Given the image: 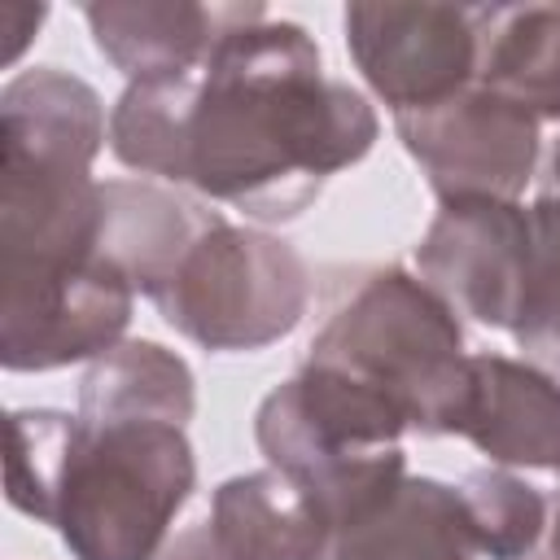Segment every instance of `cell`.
Masks as SVG:
<instances>
[{"label":"cell","mask_w":560,"mask_h":560,"mask_svg":"<svg viewBox=\"0 0 560 560\" xmlns=\"http://www.w3.org/2000/svg\"><path fill=\"white\" fill-rule=\"evenodd\" d=\"M376 109L324 74L306 26L254 18L232 26L184 92L179 184L262 223L298 219L328 175L376 144Z\"/></svg>","instance_id":"cell-1"},{"label":"cell","mask_w":560,"mask_h":560,"mask_svg":"<svg viewBox=\"0 0 560 560\" xmlns=\"http://www.w3.org/2000/svg\"><path fill=\"white\" fill-rule=\"evenodd\" d=\"M402 433L407 420L389 398L311 359L293 381L276 385L254 416L267 468L289 477L319 508L332 538L402 486Z\"/></svg>","instance_id":"cell-2"},{"label":"cell","mask_w":560,"mask_h":560,"mask_svg":"<svg viewBox=\"0 0 560 560\" xmlns=\"http://www.w3.org/2000/svg\"><path fill=\"white\" fill-rule=\"evenodd\" d=\"M192 486L184 424L74 416L48 525L74 560H158Z\"/></svg>","instance_id":"cell-3"},{"label":"cell","mask_w":560,"mask_h":560,"mask_svg":"<svg viewBox=\"0 0 560 560\" xmlns=\"http://www.w3.org/2000/svg\"><path fill=\"white\" fill-rule=\"evenodd\" d=\"M311 363H328L389 398L407 429L455 433L468 398V350L455 311L411 271L381 267L328 315L311 341Z\"/></svg>","instance_id":"cell-4"},{"label":"cell","mask_w":560,"mask_h":560,"mask_svg":"<svg viewBox=\"0 0 560 560\" xmlns=\"http://www.w3.org/2000/svg\"><path fill=\"white\" fill-rule=\"evenodd\" d=\"M311 302L302 254L258 228L219 219L153 298L162 319L214 354H249L289 337Z\"/></svg>","instance_id":"cell-5"},{"label":"cell","mask_w":560,"mask_h":560,"mask_svg":"<svg viewBox=\"0 0 560 560\" xmlns=\"http://www.w3.org/2000/svg\"><path fill=\"white\" fill-rule=\"evenodd\" d=\"M486 4H350L346 48L398 114L446 105L477 83Z\"/></svg>","instance_id":"cell-6"},{"label":"cell","mask_w":560,"mask_h":560,"mask_svg":"<svg viewBox=\"0 0 560 560\" xmlns=\"http://www.w3.org/2000/svg\"><path fill=\"white\" fill-rule=\"evenodd\" d=\"M538 127L542 122L534 114L481 83L451 96L446 105L394 118L402 149L420 162L438 201H516L538 166Z\"/></svg>","instance_id":"cell-7"},{"label":"cell","mask_w":560,"mask_h":560,"mask_svg":"<svg viewBox=\"0 0 560 560\" xmlns=\"http://www.w3.org/2000/svg\"><path fill=\"white\" fill-rule=\"evenodd\" d=\"M0 363L9 372H52L101 359L131 324L136 289L105 258L74 271L0 276Z\"/></svg>","instance_id":"cell-8"},{"label":"cell","mask_w":560,"mask_h":560,"mask_svg":"<svg viewBox=\"0 0 560 560\" xmlns=\"http://www.w3.org/2000/svg\"><path fill=\"white\" fill-rule=\"evenodd\" d=\"M420 280L486 328H516L529 271V210L521 201H442L416 245Z\"/></svg>","instance_id":"cell-9"},{"label":"cell","mask_w":560,"mask_h":560,"mask_svg":"<svg viewBox=\"0 0 560 560\" xmlns=\"http://www.w3.org/2000/svg\"><path fill=\"white\" fill-rule=\"evenodd\" d=\"M262 4H188V0H140V4H88L96 48L127 83H166L197 74L214 44L262 18Z\"/></svg>","instance_id":"cell-10"},{"label":"cell","mask_w":560,"mask_h":560,"mask_svg":"<svg viewBox=\"0 0 560 560\" xmlns=\"http://www.w3.org/2000/svg\"><path fill=\"white\" fill-rule=\"evenodd\" d=\"M490 464L560 472V381L508 354L468 359V398L455 424Z\"/></svg>","instance_id":"cell-11"},{"label":"cell","mask_w":560,"mask_h":560,"mask_svg":"<svg viewBox=\"0 0 560 560\" xmlns=\"http://www.w3.org/2000/svg\"><path fill=\"white\" fill-rule=\"evenodd\" d=\"M105 223H101V258L127 276L136 293L149 302L171 284L188 249L223 219L219 210L179 197L140 179H105Z\"/></svg>","instance_id":"cell-12"},{"label":"cell","mask_w":560,"mask_h":560,"mask_svg":"<svg viewBox=\"0 0 560 560\" xmlns=\"http://www.w3.org/2000/svg\"><path fill=\"white\" fill-rule=\"evenodd\" d=\"M201 525L219 560H324L332 551L319 508L276 468L228 477Z\"/></svg>","instance_id":"cell-13"},{"label":"cell","mask_w":560,"mask_h":560,"mask_svg":"<svg viewBox=\"0 0 560 560\" xmlns=\"http://www.w3.org/2000/svg\"><path fill=\"white\" fill-rule=\"evenodd\" d=\"M109 140L92 83L57 66L22 70L0 92V158L92 166Z\"/></svg>","instance_id":"cell-14"},{"label":"cell","mask_w":560,"mask_h":560,"mask_svg":"<svg viewBox=\"0 0 560 560\" xmlns=\"http://www.w3.org/2000/svg\"><path fill=\"white\" fill-rule=\"evenodd\" d=\"M332 560H477L459 490L438 477L402 486L332 538Z\"/></svg>","instance_id":"cell-15"},{"label":"cell","mask_w":560,"mask_h":560,"mask_svg":"<svg viewBox=\"0 0 560 560\" xmlns=\"http://www.w3.org/2000/svg\"><path fill=\"white\" fill-rule=\"evenodd\" d=\"M477 83L538 122L560 118V4H490Z\"/></svg>","instance_id":"cell-16"},{"label":"cell","mask_w":560,"mask_h":560,"mask_svg":"<svg viewBox=\"0 0 560 560\" xmlns=\"http://www.w3.org/2000/svg\"><path fill=\"white\" fill-rule=\"evenodd\" d=\"M197 411V381L192 368L149 341H118L101 359L88 363L79 381V420H171L188 424Z\"/></svg>","instance_id":"cell-17"},{"label":"cell","mask_w":560,"mask_h":560,"mask_svg":"<svg viewBox=\"0 0 560 560\" xmlns=\"http://www.w3.org/2000/svg\"><path fill=\"white\" fill-rule=\"evenodd\" d=\"M472 547L490 560H525L547 529V494L508 468H477L459 486Z\"/></svg>","instance_id":"cell-18"},{"label":"cell","mask_w":560,"mask_h":560,"mask_svg":"<svg viewBox=\"0 0 560 560\" xmlns=\"http://www.w3.org/2000/svg\"><path fill=\"white\" fill-rule=\"evenodd\" d=\"M512 337L542 372H560V192L529 206V271Z\"/></svg>","instance_id":"cell-19"},{"label":"cell","mask_w":560,"mask_h":560,"mask_svg":"<svg viewBox=\"0 0 560 560\" xmlns=\"http://www.w3.org/2000/svg\"><path fill=\"white\" fill-rule=\"evenodd\" d=\"M9 455H4V490L9 503L48 525L57 477L66 464V446L74 433V416L52 407H18L9 411Z\"/></svg>","instance_id":"cell-20"},{"label":"cell","mask_w":560,"mask_h":560,"mask_svg":"<svg viewBox=\"0 0 560 560\" xmlns=\"http://www.w3.org/2000/svg\"><path fill=\"white\" fill-rule=\"evenodd\" d=\"M48 18L44 4H0V31H4V52L0 61H18V52L31 44V35L39 31V22Z\"/></svg>","instance_id":"cell-21"},{"label":"cell","mask_w":560,"mask_h":560,"mask_svg":"<svg viewBox=\"0 0 560 560\" xmlns=\"http://www.w3.org/2000/svg\"><path fill=\"white\" fill-rule=\"evenodd\" d=\"M158 560H219V556H214V547H210L206 525H188L184 534H175V538L158 551Z\"/></svg>","instance_id":"cell-22"},{"label":"cell","mask_w":560,"mask_h":560,"mask_svg":"<svg viewBox=\"0 0 560 560\" xmlns=\"http://www.w3.org/2000/svg\"><path fill=\"white\" fill-rule=\"evenodd\" d=\"M525 560H560V490L547 499V529Z\"/></svg>","instance_id":"cell-23"},{"label":"cell","mask_w":560,"mask_h":560,"mask_svg":"<svg viewBox=\"0 0 560 560\" xmlns=\"http://www.w3.org/2000/svg\"><path fill=\"white\" fill-rule=\"evenodd\" d=\"M551 192H560V140L551 149Z\"/></svg>","instance_id":"cell-24"}]
</instances>
